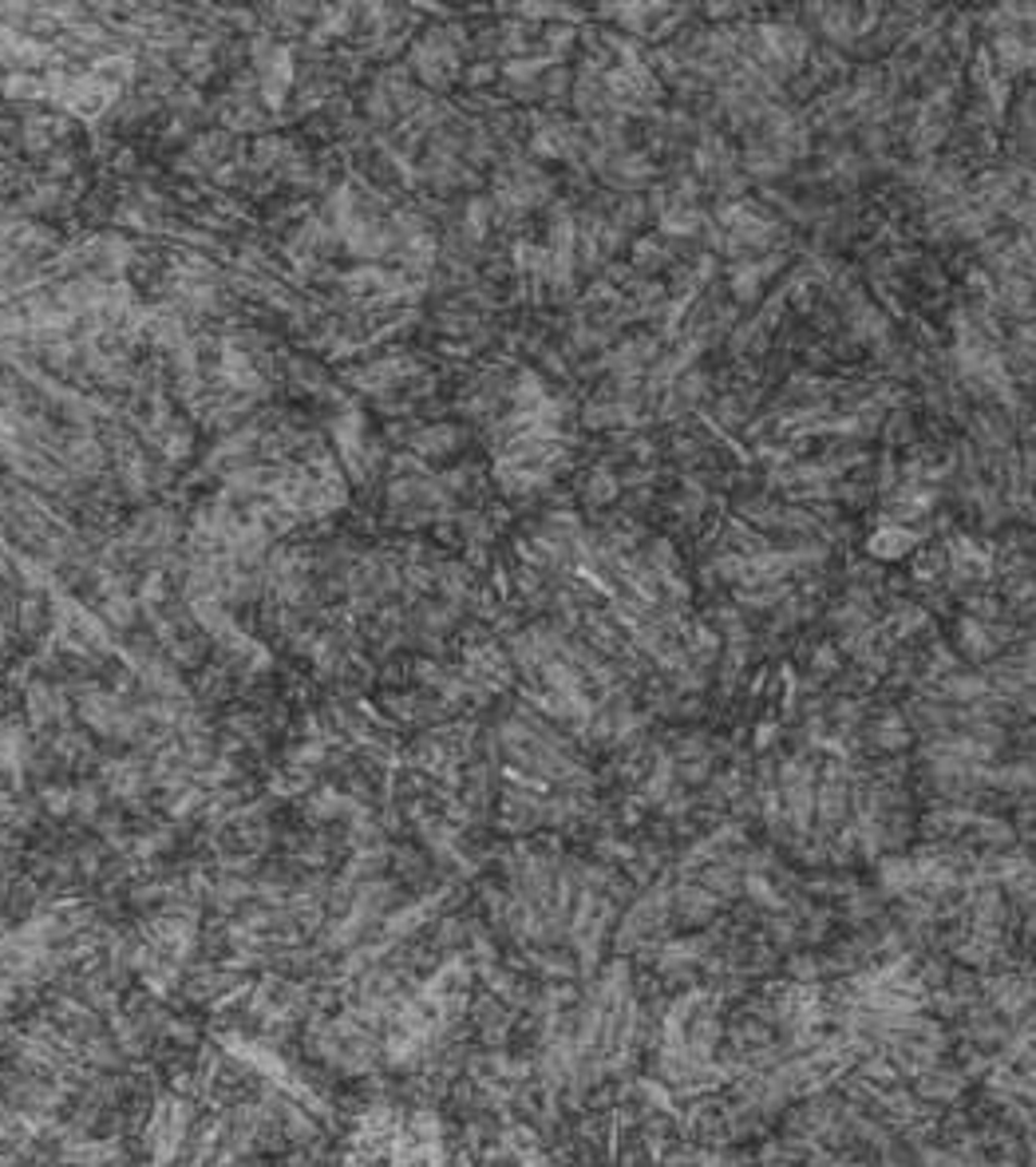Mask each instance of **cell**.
<instances>
[{
  "label": "cell",
  "instance_id": "1",
  "mask_svg": "<svg viewBox=\"0 0 1036 1167\" xmlns=\"http://www.w3.org/2000/svg\"><path fill=\"white\" fill-rule=\"evenodd\" d=\"M186 1128H190V1108H186V1101H163L159 1108H154L151 1123H147V1144H151V1156L159 1159V1164H166V1159H175L178 1156V1147H183L186 1140Z\"/></svg>",
  "mask_w": 1036,
  "mask_h": 1167
}]
</instances>
